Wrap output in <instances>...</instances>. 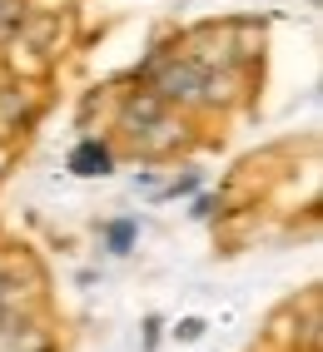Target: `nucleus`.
Returning a JSON list of instances; mask_svg holds the SVG:
<instances>
[{
	"mask_svg": "<svg viewBox=\"0 0 323 352\" xmlns=\"http://www.w3.org/2000/svg\"><path fill=\"white\" fill-rule=\"evenodd\" d=\"M204 85H209V75L194 60H169L154 80V95H159V104H199Z\"/></svg>",
	"mask_w": 323,
	"mask_h": 352,
	"instance_id": "nucleus-1",
	"label": "nucleus"
},
{
	"mask_svg": "<svg viewBox=\"0 0 323 352\" xmlns=\"http://www.w3.org/2000/svg\"><path fill=\"white\" fill-rule=\"evenodd\" d=\"M159 120H165V104H159L154 89H145V95H129V100H125V129H129L134 139L149 134Z\"/></svg>",
	"mask_w": 323,
	"mask_h": 352,
	"instance_id": "nucleus-2",
	"label": "nucleus"
},
{
	"mask_svg": "<svg viewBox=\"0 0 323 352\" xmlns=\"http://www.w3.org/2000/svg\"><path fill=\"white\" fill-rule=\"evenodd\" d=\"M114 169V154H110V144H100V139H85V144L70 154V174H80V179H95V174H110Z\"/></svg>",
	"mask_w": 323,
	"mask_h": 352,
	"instance_id": "nucleus-3",
	"label": "nucleus"
},
{
	"mask_svg": "<svg viewBox=\"0 0 323 352\" xmlns=\"http://www.w3.org/2000/svg\"><path fill=\"white\" fill-rule=\"evenodd\" d=\"M105 239H110L114 253H129V243H134V223H129V219H125V223H105Z\"/></svg>",
	"mask_w": 323,
	"mask_h": 352,
	"instance_id": "nucleus-4",
	"label": "nucleus"
},
{
	"mask_svg": "<svg viewBox=\"0 0 323 352\" xmlns=\"http://www.w3.org/2000/svg\"><path fill=\"white\" fill-rule=\"evenodd\" d=\"M174 338H179V342H199V338H204V318H184V322L174 327Z\"/></svg>",
	"mask_w": 323,
	"mask_h": 352,
	"instance_id": "nucleus-5",
	"label": "nucleus"
}]
</instances>
